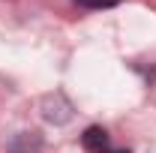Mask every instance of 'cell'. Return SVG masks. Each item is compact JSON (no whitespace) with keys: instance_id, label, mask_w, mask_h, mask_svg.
<instances>
[{"instance_id":"obj_1","label":"cell","mask_w":156,"mask_h":153,"mask_svg":"<svg viewBox=\"0 0 156 153\" xmlns=\"http://www.w3.org/2000/svg\"><path fill=\"white\" fill-rule=\"evenodd\" d=\"M42 117L48 120V123H69L72 120V105L66 102V96L63 93H51L42 99Z\"/></svg>"},{"instance_id":"obj_2","label":"cell","mask_w":156,"mask_h":153,"mask_svg":"<svg viewBox=\"0 0 156 153\" xmlns=\"http://www.w3.org/2000/svg\"><path fill=\"white\" fill-rule=\"evenodd\" d=\"M6 153H42V135L39 132H18L6 144Z\"/></svg>"},{"instance_id":"obj_3","label":"cell","mask_w":156,"mask_h":153,"mask_svg":"<svg viewBox=\"0 0 156 153\" xmlns=\"http://www.w3.org/2000/svg\"><path fill=\"white\" fill-rule=\"evenodd\" d=\"M81 147H84L87 153H108V150H111L108 132H105L102 126H90L87 132L81 135Z\"/></svg>"},{"instance_id":"obj_4","label":"cell","mask_w":156,"mask_h":153,"mask_svg":"<svg viewBox=\"0 0 156 153\" xmlns=\"http://www.w3.org/2000/svg\"><path fill=\"white\" fill-rule=\"evenodd\" d=\"M78 6H87V9H108V6H117L120 0H75Z\"/></svg>"},{"instance_id":"obj_5","label":"cell","mask_w":156,"mask_h":153,"mask_svg":"<svg viewBox=\"0 0 156 153\" xmlns=\"http://www.w3.org/2000/svg\"><path fill=\"white\" fill-rule=\"evenodd\" d=\"M108 153H129V150H108Z\"/></svg>"}]
</instances>
